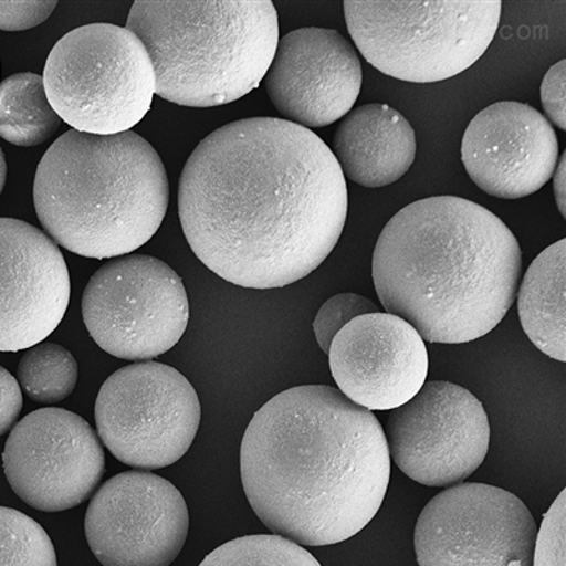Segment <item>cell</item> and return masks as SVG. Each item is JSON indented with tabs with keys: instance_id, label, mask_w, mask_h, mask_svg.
<instances>
[{
	"instance_id": "52a82bcc",
	"label": "cell",
	"mask_w": 566,
	"mask_h": 566,
	"mask_svg": "<svg viewBox=\"0 0 566 566\" xmlns=\"http://www.w3.org/2000/svg\"><path fill=\"white\" fill-rule=\"evenodd\" d=\"M43 83L55 114L78 133H129L151 108L154 64L126 28L93 23L60 39L45 62Z\"/></svg>"
},
{
	"instance_id": "7c38bea8",
	"label": "cell",
	"mask_w": 566,
	"mask_h": 566,
	"mask_svg": "<svg viewBox=\"0 0 566 566\" xmlns=\"http://www.w3.org/2000/svg\"><path fill=\"white\" fill-rule=\"evenodd\" d=\"M3 469L13 492L44 513L87 502L105 474V452L97 432L77 413L38 409L10 432Z\"/></svg>"
},
{
	"instance_id": "f546056e",
	"label": "cell",
	"mask_w": 566,
	"mask_h": 566,
	"mask_svg": "<svg viewBox=\"0 0 566 566\" xmlns=\"http://www.w3.org/2000/svg\"><path fill=\"white\" fill-rule=\"evenodd\" d=\"M8 165L4 159L3 150L0 149V195L3 193L4 185H7Z\"/></svg>"
},
{
	"instance_id": "f1b7e54d",
	"label": "cell",
	"mask_w": 566,
	"mask_h": 566,
	"mask_svg": "<svg viewBox=\"0 0 566 566\" xmlns=\"http://www.w3.org/2000/svg\"><path fill=\"white\" fill-rule=\"evenodd\" d=\"M553 176L555 201H557L560 216L566 219V150L560 155Z\"/></svg>"
},
{
	"instance_id": "7a4b0ae2",
	"label": "cell",
	"mask_w": 566,
	"mask_h": 566,
	"mask_svg": "<svg viewBox=\"0 0 566 566\" xmlns=\"http://www.w3.org/2000/svg\"><path fill=\"white\" fill-rule=\"evenodd\" d=\"M391 474L386 432L336 388L270 399L241 443L242 486L258 518L301 547H326L376 517Z\"/></svg>"
},
{
	"instance_id": "277c9868",
	"label": "cell",
	"mask_w": 566,
	"mask_h": 566,
	"mask_svg": "<svg viewBox=\"0 0 566 566\" xmlns=\"http://www.w3.org/2000/svg\"><path fill=\"white\" fill-rule=\"evenodd\" d=\"M34 207L55 244L113 260L154 239L168 212L169 177L158 151L133 133L71 129L40 160Z\"/></svg>"
},
{
	"instance_id": "ffe728a7",
	"label": "cell",
	"mask_w": 566,
	"mask_h": 566,
	"mask_svg": "<svg viewBox=\"0 0 566 566\" xmlns=\"http://www.w3.org/2000/svg\"><path fill=\"white\" fill-rule=\"evenodd\" d=\"M62 123L49 103L42 75L19 73L0 83V138L33 148L52 138Z\"/></svg>"
},
{
	"instance_id": "30bf717a",
	"label": "cell",
	"mask_w": 566,
	"mask_h": 566,
	"mask_svg": "<svg viewBox=\"0 0 566 566\" xmlns=\"http://www.w3.org/2000/svg\"><path fill=\"white\" fill-rule=\"evenodd\" d=\"M537 533L517 495L460 483L424 505L413 541L419 566H533Z\"/></svg>"
},
{
	"instance_id": "8992f818",
	"label": "cell",
	"mask_w": 566,
	"mask_h": 566,
	"mask_svg": "<svg viewBox=\"0 0 566 566\" xmlns=\"http://www.w3.org/2000/svg\"><path fill=\"white\" fill-rule=\"evenodd\" d=\"M500 17L502 2H345L363 57L388 77L418 84L472 67L492 44Z\"/></svg>"
},
{
	"instance_id": "6da1fadb",
	"label": "cell",
	"mask_w": 566,
	"mask_h": 566,
	"mask_svg": "<svg viewBox=\"0 0 566 566\" xmlns=\"http://www.w3.org/2000/svg\"><path fill=\"white\" fill-rule=\"evenodd\" d=\"M347 184L331 148L281 118L227 124L197 145L179 184L181 229L222 280L274 290L311 275L345 230Z\"/></svg>"
},
{
	"instance_id": "4316f807",
	"label": "cell",
	"mask_w": 566,
	"mask_h": 566,
	"mask_svg": "<svg viewBox=\"0 0 566 566\" xmlns=\"http://www.w3.org/2000/svg\"><path fill=\"white\" fill-rule=\"evenodd\" d=\"M566 62L560 60L545 74L541 84V104L551 123L560 130L566 129Z\"/></svg>"
},
{
	"instance_id": "d4e9b609",
	"label": "cell",
	"mask_w": 566,
	"mask_h": 566,
	"mask_svg": "<svg viewBox=\"0 0 566 566\" xmlns=\"http://www.w3.org/2000/svg\"><path fill=\"white\" fill-rule=\"evenodd\" d=\"M566 490L558 495L535 539L533 566H565L566 554Z\"/></svg>"
},
{
	"instance_id": "83f0119b",
	"label": "cell",
	"mask_w": 566,
	"mask_h": 566,
	"mask_svg": "<svg viewBox=\"0 0 566 566\" xmlns=\"http://www.w3.org/2000/svg\"><path fill=\"white\" fill-rule=\"evenodd\" d=\"M23 408L22 388L7 368L0 366V437L18 422Z\"/></svg>"
},
{
	"instance_id": "ac0fdd59",
	"label": "cell",
	"mask_w": 566,
	"mask_h": 566,
	"mask_svg": "<svg viewBox=\"0 0 566 566\" xmlns=\"http://www.w3.org/2000/svg\"><path fill=\"white\" fill-rule=\"evenodd\" d=\"M331 150L345 179L378 189L396 184L411 169L417 136L397 109L386 104H367L352 109L342 119Z\"/></svg>"
},
{
	"instance_id": "5bb4252c",
	"label": "cell",
	"mask_w": 566,
	"mask_h": 566,
	"mask_svg": "<svg viewBox=\"0 0 566 566\" xmlns=\"http://www.w3.org/2000/svg\"><path fill=\"white\" fill-rule=\"evenodd\" d=\"M265 90L283 119L325 128L345 118L360 95L357 50L337 30L303 28L277 42Z\"/></svg>"
},
{
	"instance_id": "484cf974",
	"label": "cell",
	"mask_w": 566,
	"mask_h": 566,
	"mask_svg": "<svg viewBox=\"0 0 566 566\" xmlns=\"http://www.w3.org/2000/svg\"><path fill=\"white\" fill-rule=\"evenodd\" d=\"M57 2H0V30L23 32L40 27L50 17Z\"/></svg>"
},
{
	"instance_id": "7402d4cb",
	"label": "cell",
	"mask_w": 566,
	"mask_h": 566,
	"mask_svg": "<svg viewBox=\"0 0 566 566\" xmlns=\"http://www.w3.org/2000/svg\"><path fill=\"white\" fill-rule=\"evenodd\" d=\"M199 566H322L310 551L280 535H247L207 555Z\"/></svg>"
},
{
	"instance_id": "2e32d148",
	"label": "cell",
	"mask_w": 566,
	"mask_h": 566,
	"mask_svg": "<svg viewBox=\"0 0 566 566\" xmlns=\"http://www.w3.org/2000/svg\"><path fill=\"white\" fill-rule=\"evenodd\" d=\"M70 292L57 244L27 221L0 219V352L28 350L52 335Z\"/></svg>"
},
{
	"instance_id": "cb8c5ba5",
	"label": "cell",
	"mask_w": 566,
	"mask_h": 566,
	"mask_svg": "<svg viewBox=\"0 0 566 566\" xmlns=\"http://www.w3.org/2000/svg\"><path fill=\"white\" fill-rule=\"evenodd\" d=\"M377 312H380V310H378L376 303L357 295V293H340V295L331 297V300L323 303L315 322H313L317 345L328 354L333 338L347 323L358 316Z\"/></svg>"
},
{
	"instance_id": "5b68a950",
	"label": "cell",
	"mask_w": 566,
	"mask_h": 566,
	"mask_svg": "<svg viewBox=\"0 0 566 566\" xmlns=\"http://www.w3.org/2000/svg\"><path fill=\"white\" fill-rule=\"evenodd\" d=\"M126 29L149 54L156 94L191 108L260 87L280 42L272 2H135Z\"/></svg>"
},
{
	"instance_id": "9c48e42d",
	"label": "cell",
	"mask_w": 566,
	"mask_h": 566,
	"mask_svg": "<svg viewBox=\"0 0 566 566\" xmlns=\"http://www.w3.org/2000/svg\"><path fill=\"white\" fill-rule=\"evenodd\" d=\"M200 422L193 386L176 368L156 361L115 371L95 402L101 441L119 462L145 472L184 458Z\"/></svg>"
},
{
	"instance_id": "8fae6325",
	"label": "cell",
	"mask_w": 566,
	"mask_h": 566,
	"mask_svg": "<svg viewBox=\"0 0 566 566\" xmlns=\"http://www.w3.org/2000/svg\"><path fill=\"white\" fill-rule=\"evenodd\" d=\"M386 439L389 458L413 482L452 488L464 483L486 459L489 417L469 389L428 381L389 413Z\"/></svg>"
},
{
	"instance_id": "3957f363",
	"label": "cell",
	"mask_w": 566,
	"mask_h": 566,
	"mask_svg": "<svg viewBox=\"0 0 566 566\" xmlns=\"http://www.w3.org/2000/svg\"><path fill=\"white\" fill-rule=\"evenodd\" d=\"M523 254L497 216L462 197L413 201L374 248L373 281L389 315L423 342L462 345L492 332L517 296Z\"/></svg>"
},
{
	"instance_id": "9a60e30c",
	"label": "cell",
	"mask_w": 566,
	"mask_h": 566,
	"mask_svg": "<svg viewBox=\"0 0 566 566\" xmlns=\"http://www.w3.org/2000/svg\"><path fill=\"white\" fill-rule=\"evenodd\" d=\"M338 391L368 411H392L427 382L428 350L416 328L389 313L347 323L328 350Z\"/></svg>"
},
{
	"instance_id": "e0dca14e",
	"label": "cell",
	"mask_w": 566,
	"mask_h": 566,
	"mask_svg": "<svg viewBox=\"0 0 566 566\" xmlns=\"http://www.w3.org/2000/svg\"><path fill=\"white\" fill-rule=\"evenodd\" d=\"M559 159L557 134L539 111L502 101L474 116L464 130L462 161L489 196L523 199L543 189Z\"/></svg>"
},
{
	"instance_id": "603a6c76",
	"label": "cell",
	"mask_w": 566,
	"mask_h": 566,
	"mask_svg": "<svg viewBox=\"0 0 566 566\" xmlns=\"http://www.w3.org/2000/svg\"><path fill=\"white\" fill-rule=\"evenodd\" d=\"M0 566H57L42 525L9 507H0Z\"/></svg>"
},
{
	"instance_id": "ba28073f",
	"label": "cell",
	"mask_w": 566,
	"mask_h": 566,
	"mask_svg": "<svg viewBox=\"0 0 566 566\" xmlns=\"http://www.w3.org/2000/svg\"><path fill=\"white\" fill-rule=\"evenodd\" d=\"M85 327L111 356L150 361L179 343L189 325L184 281L158 260L113 258L91 276L83 293Z\"/></svg>"
},
{
	"instance_id": "44dd1931",
	"label": "cell",
	"mask_w": 566,
	"mask_h": 566,
	"mask_svg": "<svg viewBox=\"0 0 566 566\" xmlns=\"http://www.w3.org/2000/svg\"><path fill=\"white\" fill-rule=\"evenodd\" d=\"M18 378L30 399L54 406L73 394L78 381V364L67 348L42 342L23 354Z\"/></svg>"
},
{
	"instance_id": "4fadbf2b",
	"label": "cell",
	"mask_w": 566,
	"mask_h": 566,
	"mask_svg": "<svg viewBox=\"0 0 566 566\" xmlns=\"http://www.w3.org/2000/svg\"><path fill=\"white\" fill-rule=\"evenodd\" d=\"M189 528L184 495L145 470L106 480L85 514V537L104 566H170Z\"/></svg>"
},
{
	"instance_id": "d6986e66",
	"label": "cell",
	"mask_w": 566,
	"mask_h": 566,
	"mask_svg": "<svg viewBox=\"0 0 566 566\" xmlns=\"http://www.w3.org/2000/svg\"><path fill=\"white\" fill-rule=\"evenodd\" d=\"M566 240L549 245L525 272L518 316L525 335L554 360H566Z\"/></svg>"
}]
</instances>
